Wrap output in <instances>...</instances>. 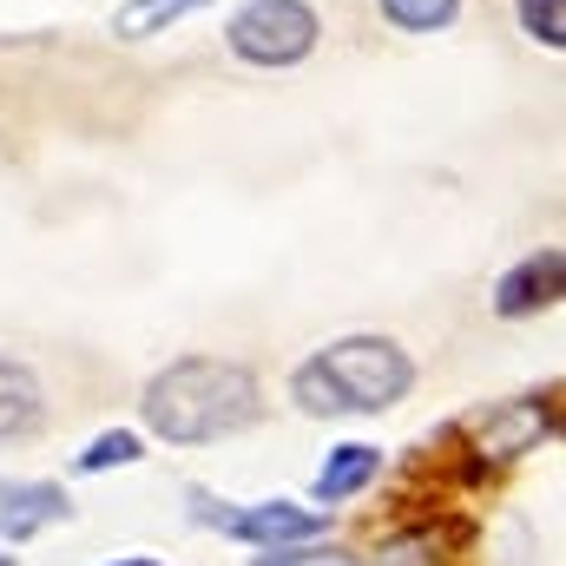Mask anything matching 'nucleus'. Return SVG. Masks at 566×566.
I'll return each instance as SVG.
<instances>
[{
    "label": "nucleus",
    "mask_w": 566,
    "mask_h": 566,
    "mask_svg": "<svg viewBox=\"0 0 566 566\" xmlns=\"http://www.w3.org/2000/svg\"><path fill=\"white\" fill-rule=\"evenodd\" d=\"M224 46L258 73H290L323 46V13L310 0H238L224 13Z\"/></svg>",
    "instance_id": "3"
},
{
    "label": "nucleus",
    "mask_w": 566,
    "mask_h": 566,
    "mask_svg": "<svg viewBox=\"0 0 566 566\" xmlns=\"http://www.w3.org/2000/svg\"><path fill=\"white\" fill-rule=\"evenodd\" d=\"M60 521H73V501L60 481H0V541L7 547L33 541L40 527H60Z\"/></svg>",
    "instance_id": "7"
},
{
    "label": "nucleus",
    "mask_w": 566,
    "mask_h": 566,
    "mask_svg": "<svg viewBox=\"0 0 566 566\" xmlns=\"http://www.w3.org/2000/svg\"><path fill=\"white\" fill-rule=\"evenodd\" d=\"M133 461H145V434L106 428L99 441H86V454H73V474H106V468H133Z\"/></svg>",
    "instance_id": "12"
},
{
    "label": "nucleus",
    "mask_w": 566,
    "mask_h": 566,
    "mask_svg": "<svg viewBox=\"0 0 566 566\" xmlns=\"http://www.w3.org/2000/svg\"><path fill=\"white\" fill-rule=\"evenodd\" d=\"M547 434H554V389L547 396H507V402H488V409L461 416V441L481 461H521Z\"/></svg>",
    "instance_id": "5"
},
{
    "label": "nucleus",
    "mask_w": 566,
    "mask_h": 566,
    "mask_svg": "<svg viewBox=\"0 0 566 566\" xmlns=\"http://www.w3.org/2000/svg\"><path fill=\"white\" fill-rule=\"evenodd\" d=\"M0 566H13V547H7V541H0Z\"/></svg>",
    "instance_id": "16"
},
{
    "label": "nucleus",
    "mask_w": 566,
    "mask_h": 566,
    "mask_svg": "<svg viewBox=\"0 0 566 566\" xmlns=\"http://www.w3.org/2000/svg\"><path fill=\"white\" fill-rule=\"evenodd\" d=\"M119 566H158V560H151V554H133V560H119Z\"/></svg>",
    "instance_id": "15"
},
{
    "label": "nucleus",
    "mask_w": 566,
    "mask_h": 566,
    "mask_svg": "<svg viewBox=\"0 0 566 566\" xmlns=\"http://www.w3.org/2000/svg\"><path fill=\"white\" fill-rule=\"evenodd\" d=\"M416 389V356L396 336H336L290 369L303 416H382Z\"/></svg>",
    "instance_id": "2"
},
{
    "label": "nucleus",
    "mask_w": 566,
    "mask_h": 566,
    "mask_svg": "<svg viewBox=\"0 0 566 566\" xmlns=\"http://www.w3.org/2000/svg\"><path fill=\"white\" fill-rule=\"evenodd\" d=\"M139 416L171 448H205L264 416V382L238 356H178L165 363L139 396Z\"/></svg>",
    "instance_id": "1"
},
{
    "label": "nucleus",
    "mask_w": 566,
    "mask_h": 566,
    "mask_svg": "<svg viewBox=\"0 0 566 566\" xmlns=\"http://www.w3.org/2000/svg\"><path fill=\"white\" fill-rule=\"evenodd\" d=\"M258 566H356L343 547H316V541H296V547H271Z\"/></svg>",
    "instance_id": "14"
},
{
    "label": "nucleus",
    "mask_w": 566,
    "mask_h": 566,
    "mask_svg": "<svg viewBox=\"0 0 566 566\" xmlns=\"http://www.w3.org/2000/svg\"><path fill=\"white\" fill-rule=\"evenodd\" d=\"M46 428V389H40V369L13 349H0V448L13 441H33Z\"/></svg>",
    "instance_id": "8"
},
{
    "label": "nucleus",
    "mask_w": 566,
    "mask_h": 566,
    "mask_svg": "<svg viewBox=\"0 0 566 566\" xmlns=\"http://www.w3.org/2000/svg\"><path fill=\"white\" fill-rule=\"evenodd\" d=\"M382 474V448H369V441H343V448H329V461L316 468V501L323 507H343V501H356L369 481Z\"/></svg>",
    "instance_id": "10"
},
{
    "label": "nucleus",
    "mask_w": 566,
    "mask_h": 566,
    "mask_svg": "<svg viewBox=\"0 0 566 566\" xmlns=\"http://www.w3.org/2000/svg\"><path fill=\"white\" fill-rule=\"evenodd\" d=\"M514 27H521L534 46L560 53L566 46V0H514Z\"/></svg>",
    "instance_id": "13"
},
{
    "label": "nucleus",
    "mask_w": 566,
    "mask_h": 566,
    "mask_svg": "<svg viewBox=\"0 0 566 566\" xmlns=\"http://www.w3.org/2000/svg\"><path fill=\"white\" fill-rule=\"evenodd\" d=\"M191 521L218 527L224 541H244V547L271 554V547H296V541H323L329 507H296V501H251V507H231V501H211L205 488H191Z\"/></svg>",
    "instance_id": "4"
},
{
    "label": "nucleus",
    "mask_w": 566,
    "mask_h": 566,
    "mask_svg": "<svg viewBox=\"0 0 566 566\" xmlns=\"http://www.w3.org/2000/svg\"><path fill=\"white\" fill-rule=\"evenodd\" d=\"M566 290V251L560 244H541V251H527L514 271H501L494 277V316L501 323H521V316H541V310H554Z\"/></svg>",
    "instance_id": "6"
},
{
    "label": "nucleus",
    "mask_w": 566,
    "mask_h": 566,
    "mask_svg": "<svg viewBox=\"0 0 566 566\" xmlns=\"http://www.w3.org/2000/svg\"><path fill=\"white\" fill-rule=\"evenodd\" d=\"M461 7H468V0H376L382 27H396V33H409V40L448 33V27L461 20Z\"/></svg>",
    "instance_id": "11"
},
{
    "label": "nucleus",
    "mask_w": 566,
    "mask_h": 566,
    "mask_svg": "<svg viewBox=\"0 0 566 566\" xmlns=\"http://www.w3.org/2000/svg\"><path fill=\"white\" fill-rule=\"evenodd\" d=\"M218 0H119L113 7V40L119 46H145V40H158V33H178L185 20H198V13H211Z\"/></svg>",
    "instance_id": "9"
}]
</instances>
